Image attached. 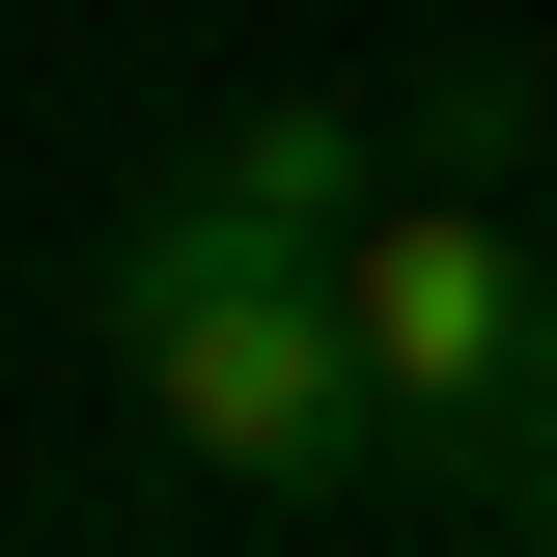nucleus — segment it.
I'll use <instances>...</instances> for the list:
<instances>
[{
	"mask_svg": "<svg viewBox=\"0 0 557 557\" xmlns=\"http://www.w3.org/2000/svg\"><path fill=\"white\" fill-rule=\"evenodd\" d=\"M112 391L196 446L223 502H335V474H391V418H362V307H335V251L307 223H251L223 168H168V196L112 223Z\"/></svg>",
	"mask_w": 557,
	"mask_h": 557,
	"instance_id": "nucleus-1",
	"label": "nucleus"
},
{
	"mask_svg": "<svg viewBox=\"0 0 557 557\" xmlns=\"http://www.w3.org/2000/svg\"><path fill=\"white\" fill-rule=\"evenodd\" d=\"M502 557H557V474H530V502H502Z\"/></svg>",
	"mask_w": 557,
	"mask_h": 557,
	"instance_id": "nucleus-4",
	"label": "nucleus"
},
{
	"mask_svg": "<svg viewBox=\"0 0 557 557\" xmlns=\"http://www.w3.org/2000/svg\"><path fill=\"white\" fill-rule=\"evenodd\" d=\"M196 168H223L251 223H307V251H335V223L391 196V139H362V112H251V139H196Z\"/></svg>",
	"mask_w": 557,
	"mask_h": 557,
	"instance_id": "nucleus-3",
	"label": "nucleus"
},
{
	"mask_svg": "<svg viewBox=\"0 0 557 557\" xmlns=\"http://www.w3.org/2000/svg\"><path fill=\"white\" fill-rule=\"evenodd\" d=\"M335 307H362L391 474H446V502H530V474H557V251H530L502 196L391 168V196L335 223Z\"/></svg>",
	"mask_w": 557,
	"mask_h": 557,
	"instance_id": "nucleus-2",
	"label": "nucleus"
}]
</instances>
